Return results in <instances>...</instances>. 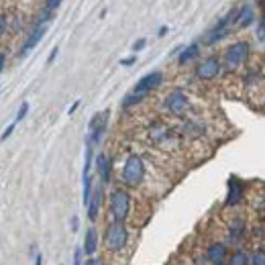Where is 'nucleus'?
<instances>
[{"mask_svg": "<svg viewBox=\"0 0 265 265\" xmlns=\"http://www.w3.org/2000/svg\"><path fill=\"white\" fill-rule=\"evenodd\" d=\"M218 265H227V263H218Z\"/></svg>", "mask_w": 265, "mask_h": 265, "instance_id": "obj_40", "label": "nucleus"}, {"mask_svg": "<svg viewBox=\"0 0 265 265\" xmlns=\"http://www.w3.org/2000/svg\"><path fill=\"white\" fill-rule=\"evenodd\" d=\"M223 72H225L223 59H220V55H216V53L200 57L196 63V68H194V76L200 82H214L216 78H220Z\"/></svg>", "mask_w": 265, "mask_h": 265, "instance_id": "obj_4", "label": "nucleus"}, {"mask_svg": "<svg viewBox=\"0 0 265 265\" xmlns=\"http://www.w3.org/2000/svg\"><path fill=\"white\" fill-rule=\"evenodd\" d=\"M78 106H80V100H76V102H74V104L70 106V110H68V115H74V113H76V108H78Z\"/></svg>", "mask_w": 265, "mask_h": 265, "instance_id": "obj_36", "label": "nucleus"}, {"mask_svg": "<svg viewBox=\"0 0 265 265\" xmlns=\"http://www.w3.org/2000/svg\"><path fill=\"white\" fill-rule=\"evenodd\" d=\"M229 253H231V251H229V245H227V243H223V241H212L210 245L206 247L204 259H206V263H210V265L227 263Z\"/></svg>", "mask_w": 265, "mask_h": 265, "instance_id": "obj_15", "label": "nucleus"}, {"mask_svg": "<svg viewBox=\"0 0 265 265\" xmlns=\"http://www.w3.org/2000/svg\"><path fill=\"white\" fill-rule=\"evenodd\" d=\"M227 265H251V253L245 251L243 247H237L235 251L229 253Z\"/></svg>", "mask_w": 265, "mask_h": 265, "instance_id": "obj_21", "label": "nucleus"}, {"mask_svg": "<svg viewBox=\"0 0 265 265\" xmlns=\"http://www.w3.org/2000/svg\"><path fill=\"white\" fill-rule=\"evenodd\" d=\"M255 39H257V43H265V12H259V16H257Z\"/></svg>", "mask_w": 265, "mask_h": 265, "instance_id": "obj_22", "label": "nucleus"}, {"mask_svg": "<svg viewBox=\"0 0 265 265\" xmlns=\"http://www.w3.org/2000/svg\"><path fill=\"white\" fill-rule=\"evenodd\" d=\"M94 167H96V173L100 178V184H108L110 178H113V159H110L106 153H98L96 159H94Z\"/></svg>", "mask_w": 265, "mask_h": 265, "instance_id": "obj_16", "label": "nucleus"}, {"mask_svg": "<svg viewBox=\"0 0 265 265\" xmlns=\"http://www.w3.org/2000/svg\"><path fill=\"white\" fill-rule=\"evenodd\" d=\"M57 53H59V47H53V49H51V53H49V57H47V63H53V61H55V57H57Z\"/></svg>", "mask_w": 265, "mask_h": 265, "instance_id": "obj_33", "label": "nucleus"}, {"mask_svg": "<svg viewBox=\"0 0 265 265\" xmlns=\"http://www.w3.org/2000/svg\"><path fill=\"white\" fill-rule=\"evenodd\" d=\"M4 65H6V55H4V53H0V72L4 70Z\"/></svg>", "mask_w": 265, "mask_h": 265, "instance_id": "obj_35", "label": "nucleus"}, {"mask_svg": "<svg viewBox=\"0 0 265 265\" xmlns=\"http://www.w3.org/2000/svg\"><path fill=\"white\" fill-rule=\"evenodd\" d=\"M6 29H8V16L4 12H0V37L6 33Z\"/></svg>", "mask_w": 265, "mask_h": 265, "instance_id": "obj_27", "label": "nucleus"}, {"mask_svg": "<svg viewBox=\"0 0 265 265\" xmlns=\"http://www.w3.org/2000/svg\"><path fill=\"white\" fill-rule=\"evenodd\" d=\"M82 255H84V249H76V253H74V265H84L82 263Z\"/></svg>", "mask_w": 265, "mask_h": 265, "instance_id": "obj_30", "label": "nucleus"}, {"mask_svg": "<svg viewBox=\"0 0 265 265\" xmlns=\"http://www.w3.org/2000/svg\"><path fill=\"white\" fill-rule=\"evenodd\" d=\"M163 108H165V113L171 115V117H178V119L186 117L188 108H190V98L182 88H173L163 100Z\"/></svg>", "mask_w": 265, "mask_h": 265, "instance_id": "obj_8", "label": "nucleus"}, {"mask_svg": "<svg viewBox=\"0 0 265 265\" xmlns=\"http://www.w3.org/2000/svg\"><path fill=\"white\" fill-rule=\"evenodd\" d=\"M102 198H104V184H96L94 190H92V196H90V202H88L86 210H88V218L94 220L98 218V212L102 208Z\"/></svg>", "mask_w": 265, "mask_h": 265, "instance_id": "obj_18", "label": "nucleus"}, {"mask_svg": "<svg viewBox=\"0 0 265 265\" xmlns=\"http://www.w3.org/2000/svg\"><path fill=\"white\" fill-rule=\"evenodd\" d=\"M251 53H253V45L247 39H237V41L229 43V45L223 49V53H220L225 72H229V74L243 72L251 59Z\"/></svg>", "mask_w": 265, "mask_h": 265, "instance_id": "obj_1", "label": "nucleus"}, {"mask_svg": "<svg viewBox=\"0 0 265 265\" xmlns=\"http://www.w3.org/2000/svg\"><path fill=\"white\" fill-rule=\"evenodd\" d=\"M127 241H129V231H127L125 223L110 220V223L106 225V231H104V245H106V249L121 251V249H125Z\"/></svg>", "mask_w": 265, "mask_h": 265, "instance_id": "obj_6", "label": "nucleus"}, {"mask_svg": "<svg viewBox=\"0 0 265 265\" xmlns=\"http://www.w3.org/2000/svg\"><path fill=\"white\" fill-rule=\"evenodd\" d=\"M147 178V165L145 159L137 153H131L121 167V182L127 188H141Z\"/></svg>", "mask_w": 265, "mask_h": 265, "instance_id": "obj_2", "label": "nucleus"}, {"mask_svg": "<svg viewBox=\"0 0 265 265\" xmlns=\"http://www.w3.org/2000/svg\"><path fill=\"white\" fill-rule=\"evenodd\" d=\"M147 96H143V94H137V92H131V94H127L125 98H123V108L127 110V108H132V106H137V104H141L143 100H145Z\"/></svg>", "mask_w": 265, "mask_h": 265, "instance_id": "obj_23", "label": "nucleus"}, {"mask_svg": "<svg viewBox=\"0 0 265 265\" xmlns=\"http://www.w3.org/2000/svg\"><path fill=\"white\" fill-rule=\"evenodd\" d=\"M27 115H29V102H23V104H20V108H18V113H16L14 123H20Z\"/></svg>", "mask_w": 265, "mask_h": 265, "instance_id": "obj_26", "label": "nucleus"}, {"mask_svg": "<svg viewBox=\"0 0 265 265\" xmlns=\"http://www.w3.org/2000/svg\"><path fill=\"white\" fill-rule=\"evenodd\" d=\"M233 31H235V25H233V8H231L225 16H220L216 23L206 31V35L202 39V45L214 47V45H218V43H223Z\"/></svg>", "mask_w": 265, "mask_h": 265, "instance_id": "obj_3", "label": "nucleus"}, {"mask_svg": "<svg viewBox=\"0 0 265 265\" xmlns=\"http://www.w3.org/2000/svg\"><path fill=\"white\" fill-rule=\"evenodd\" d=\"M255 8H259V12H265V0H255Z\"/></svg>", "mask_w": 265, "mask_h": 265, "instance_id": "obj_34", "label": "nucleus"}, {"mask_svg": "<svg viewBox=\"0 0 265 265\" xmlns=\"http://www.w3.org/2000/svg\"><path fill=\"white\" fill-rule=\"evenodd\" d=\"M257 23V8L251 2H241L233 6V25L235 31H247Z\"/></svg>", "mask_w": 265, "mask_h": 265, "instance_id": "obj_7", "label": "nucleus"}, {"mask_svg": "<svg viewBox=\"0 0 265 265\" xmlns=\"http://www.w3.org/2000/svg\"><path fill=\"white\" fill-rule=\"evenodd\" d=\"M35 265H43V255H35Z\"/></svg>", "mask_w": 265, "mask_h": 265, "instance_id": "obj_38", "label": "nucleus"}, {"mask_svg": "<svg viewBox=\"0 0 265 265\" xmlns=\"http://www.w3.org/2000/svg\"><path fill=\"white\" fill-rule=\"evenodd\" d=\"M14 127H16V123H12V125H8L6 129H4V132H2V135H0V141H6L10 135H12V132H14Z\"/></svg>", "mask_w": 265, "mask_h": 265, "instance_id": "obj_28", "label": "nucleus"}, {"mask_svg": "<svg viewBox=\"0 0 265 265\" xmlns=\"http://www.w3.org/2000/svg\"><path fill=\"white\" fill-rule=\"evenodd\" d=\"M61 2H63V0H45V4H43V10H47V12H53V14H55V10L61 6Z\"/></svg>", "mask_w": 265, "mask_h": 265, "instance_id": "obj_25", "label": "nucleus"}, {"mask_svg": "<svg viewBox=\"0 0 265 265\" xmlns=\"http://www.w3.org/2000/svg\"><path fill=\"white\" fill-rule=\"evenodd\" d=\"M251 265H265V247L257 245L251 251Z\"/></svg>", "mask_w": 265, "mask_h": 265, "instance_id": "obj_24", "label": "nucleus"}, {"mask_svg": "<svg viewBox=\"0 0 265 265\" xmlns=\"http://www.w3.org/2000/svg\"><path fill=\"white\" fill-rule=\"evenodd\" d=\"M147 47V39H139V41H135V43H132V51H143Z\"/></svg>", "mask_w": 265, "mask_h": 265, "instance_id": "obj_29", "label": "nucleus"}, {"mask_svg": "<svg viewBox=\"0 0 265 265\" xmlns=\"http://www.w3.org/2000/svg\"><path fill=\"white\" fill-rule=\"evenodd\" d=\"M149 139H151L153 143H155V145L163 147V145H171V143H175L178 135H175V131H173L169 125L157 121V123H153V125L149 127Z\"/></svg>", "mask_w": 265, "mask_h": 265, "instance_id": "obj_11", "label": "nucleus"}, {"mask_svg": "<svg viewBox=\"0 0 265 265\" xmlns=\"http://www.w3.org/2000/svg\"><path fill=\"white\" fill-rule=\"evenodd\" d=\"M47 29H49V23H41V20H37L35 27L31 29V33L27 35V39H25V43H23V47H20L18 57H27V55L39 45V41H41L43 37H45Z\"/></svg>", "mask_w": 265, "mask_h": 265, "instance_id": "obj_13", "label": "nucleus"}, {"mask_svg": "<svg viewBox=\"0 0 265 265\" xmlns=\"http://www.w3.org/2000/svg\"><path fill=\"white\" fill-rule=\"evenodd\" d=\"M163 84V72L155 70V72H149L145 74L137 84L135 88H132V92H137V94H143V96H149L153 90H157V88Z\"/></svg>", "mask_w": 265, "mask_h": 265, "instance_id": "obj_14", "label": "nucleus"}, {"mask_svg": "<svg viewBox=\"0 0 265 265\" xmlns=\"http://www.w3.org/2000/svg\"><path fill=\"white\" fill-rule=\"evenodd\" d=\"M84 265H104V263H102L100 257H88V259L84 261Z\"/></svg>", "mask_w": 265, "mask_h": 265, "instance_id": "obj_31", "label": "nucleus"}, {"mask_svg": "<svg viewBox=\"0 0 265 265\" xmlns=\"http://www.w3.org/2000/svg\"><path fill=\"white\" fill-rule=\"evenodd\" d=\"M200 55H202V43L194 41V43H190V45H186V47H182L178 51V63L180 65H188L192 61H198Z\"/></svg>", "mask_w": 265, "mask_h": 265, "instance_id": "obj_19", "label": "nucleus"}, {"mask_svg": "<svg viewBox=\"0 0 265 265\" xmlns=\"http://www.w3.org/2000/svg\"><path fill=\"white\" fill-rule=\"evenodd\" d=\"M108 210H110L113 220L125 223L131 212V194L125 188H115L108 196Z\"/></svg>", "mask_w": 265, "mask_h": 265, "instance_id": "obj_5", "label": "nucleus"}, {"mask_svg": "<svg viewBox=\"0 0 265 265\" xmlns=\"http://www.w3.org/2000/svg\"><path fill=\"white\" fill-rule=\"evenodd\" d=\"M84 253L86 255H94L96 253V249H98V231L94 229V227H90L86 231V237H84Z\"/></svg>", "mask_w": 265, "mask_h": 265, "instance_id": "obj_20", "label": "nucleus"}, {"mask_svg": "<svg viewBox=\"0 0 265 265\" xmlns=\"http://www.w3.org/2000/svg\"><path fill=\"white\" fill-rule=\"evenodd\" d=\"M72 231H78V216H72Z\"/></svg>", "mask_w": 265, "mask_h": 265, "instance_id": "obj_37", "label": "nucleus"}, {"mask_svg": "<svg viewBox=\"0 0 265 265\" xmlns=\"http://www.w3.org/2000/svg\"><path fill=\"white\" fill-rule=\"evenodd\" d=\"M106 127H108V110H102V113H96L88 125L90 132H88V143H92V147H98L104 139V132H106Z\"/></svg>", "mask_w": 265, "mask_h": 265, "instance_id": "obj_10", "label": "nucleus"}, {"mask_svg": "<svg viewBox=\"0 0 265 265\" xmlns=\"http://www.w3.org/2000/svg\"><path fill=\"white\" fill-rule=\"evenodd\" d=\"M182 135L186 139H202L206 135V125L202 121H198V119H186L184 125H182Z\"/></svg>", "mask_w": 265, "mask_h": 265, "instance_id": "obj_17", "label": "nucleus"}, {"mask_svg": "<svg viewBox=\"0 0 265 265\" xmlns=\"http://www.w3.org/2000/svg\"><path fill=\"white\" fill-rule=\"evenodd\" d=\"M137 61V55H132V57H125V59H121V65H125V68H129V65H132Z\"/></svg>", "mask_w": 265, "mask_h": 265, "instance_id": "obj_32", "label": "nucleus"}, {"mask_svg": "<svg viewBox=\"0 0 265 265\" xmlns=\"http://www.w3.org/2000/svg\"><path fill=\"white\" fill-rule=\"evenodd\" d=\"M247 194V184L237 175H231L227 182V196H225V208H237Z\"/></svg>", "mask_w": 265, "mask_h": 265, "instance_id": "obj_9", "label": "nucleus"}, {"mask_svg": "<svg viewBox=\"0 0 265 265\" xmlns=\"http://www.w3.org/2000/svg\"><path fill=\"white\" fill-rule=\"evenodd\" d=\"M263 80H265V72H263Z\"/></svg>", "mask_w": 265, "mask_h": 265, "instance_id": "obj_41", "label": "nucleus"}, {"mask_svg": "<svg viewBox=\"0 0 265 265\" xmlns=\"http://www.w3.org/2000/svg\"><path fill=\"white\" fill-rule=\"evenodd\" d=\"M247 231H249V225H247L245 216L237 214L229 220V225H227V241L231 243V245H239V243L247 237Z\"/></svg>", "mask_w": 265, "mask_h": 265, "instance_id": "obj_12", "label": "nucleus"}, {"mask_svg": "<svg viewBox=\"0 0 265 265\" xmlns=\"http://www.w3.org/2000/svg\"><path fill=\"white\" fill-rule=\"evenodd\" d=\"M163 35H167V27H161L159 29V37H163Z\"/></svg>", "mask_w": 265, "mask_h": 265, "instance_id": "obj_39", "label": "nucleus"}]
</instances>
